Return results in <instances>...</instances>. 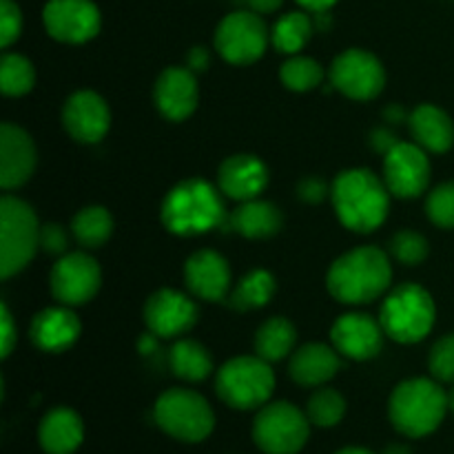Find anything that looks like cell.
I'll return each mask as SVG.
<instances>
[{
    "label": "cell",
    "mask_w": 454,
    "mask_h": 454,
    "mask_svg": "<svg viewBox=\"0 0 454 454\" xmlns=\"http://www.w3.org/2000/svg\"><path fill=\"white\" fill-rule=\"evenodd\" d=\"M390 279L393 269L388 255L377 247H362L333 262L326 284L341 304H368L388 291Z\"/></svg>",
    "instance_id": "6da1fadb"
},
{
    "label": "cell",
    "mask_w": 454,
    "mask_h": 454,
    "mask_svg": "<svg viewBox=\"0 0 454 454\" xmlns=\"http://www.w3.org/2000/svg\"><path fill=\"white\" fill-rule=\"evenodd\" d=\"M388 186L368 168H348L333 184V207L346 229L372 233L388 215Z\"/></svg>",
    "instance_id": "7a4b0ae2"
},
{
    "label": "cell",
    "mask_w": 454,
    "mask_h": 454,
    "mask_svg": "<svg viewBox=\"0 0 454 454\" xmlns=\"http://www.w3.org/2000/svg\"><path fill=\"white\" fill-rule=\"evenodd\" d=\"M162 222L173 235H202L226 222L224 202L207 180H184L162 202Z\"/></svg>",
    "instance_id": "3957f363"
},
{
    "label": "cell",
    "mask_w": 454,
    "mask_h": 454,
    "mask_svg": "<svg viewBox=\"0 0 454 454\" xmlns=\"http://www.w3.org/2000/svg\"><path fill=\"white\" fill-rule=\"evenodd\" d=\"M448 411V393L433 380L402 381L390 395V421L411 439L428 437L442 426Z\"/></svg>",
    "instance_id": "277c9868"
},
{
    "label": "cell",
    "mask_w": 454,
    "mask_h": 454,
    "mask_svg": "<svg viewBox=\"0 0 454 454\" xmlns=\"http://www.w3.org/2000/svg\"><path fill=\"white\" fill-rule=\"evenodd\" d=\"M380 324L390 340L417 344L434 326L433 297L419 284H402L381 304Z\"/></svg>",
    "instance_id": "5b68a950"
},
{
    "label": "cell",
    "mask_w": 454,
    "mask_h": 454,
    "mask_svg": "<svg viewBox=\"0 0 454 454\" xmlns=\"http://www.w3.org/2000/svg\"><path fill=\"white\" fill-rule=\"evenodd\" d=\"M217 397L235 411H255L269 403L275 375L262 357H235L217 371Z\"/></svg>",
    "instance_id": "8992f818"
},
{
    "label": "cell",
    "mask_w": 454,
    "mask_h": 454,
    "mask_svg": "<svg viewBox=\"0 0 454 454\" xmlns=\"http://www.w3.org/2000/svg\"><path fill=\"white\" fill-rule=\"evenodd\" d=\"M40 244V226L34 208L22 200H0V275L4 279L25 269Z\"/></svg>",
    "instance_id": "52a82bcc"
},
{
    "label": "cell",
    "mask_w": 454,
    "mask_h": 454,
    "mask_svg": "<svg viewBox=\"0 0 454 454\" xmlns=\"http://www.w3.org/2000/svg\"><path fill=\"white\" fill-rule=\"evenodd\" d=\"M155 424L173 439L186 443L204 442L215 428V415L207 399L195 390L173 388L160 395L153 408Z\"/></svg>",
    "instance_id": "ba28073f"
},
{
    "label": "cell",
    "mask_w": 454,
    "mask_h": 454,
    "mask_svg": "<svg viewBox=\"0 0 454 454\" xmlns=\"http://www.w3.org/2000/svg\"><path fill=\"white\" fill-rule=\"evenodd\" d=\"M310 419L288 402H273L260 408L253 421V439L266 454H297L306 446Z\"/></svg>",
    "instance_id": "9c48e42d"
},
{
    "label": "cell",
    "mask_w": 454,
    "mask_h": 454,
    "mask_svg": "<svg viewBox=\"0 0 454 454\" xmlns=\"http://www.w3.org/2000/svg\"><path fill=\"white\" fill-rule=\"evenodd\" d=\"M269 38L260 13L233 12L217 25L215 49L231 65H251L264 56Z\"/></svg>",
    "instance_id": "30bf717a"
},
{
    "label": "cell",
    "mask_w": 454,
    "mask_h": 454,
    "mask_svg": "<svg viewBox=\"0 0 454 454\" xmlns=\"http://www.w3.org/2000/svg\"><path fill=\"white\" fill-rule=\"evenodd\" d=\"M331 84L353 100H372L386 84L381 62L364 49H346L333 60Z\"/></svg>",
    "instance_id": "8fae6325"
},
{
    "label": "cell",
    "mask_w": 454,
    "mask_h": 454,
    "mask_svg": "<svg viewBox=\"0 0 454 454\" xmlns=\"http://www.w3.org/2000/svg\"><path fill=\"white\" fill-rule=\"evenodd\" d=\"M100 288V266L87 253H67L51 269V293L60 304L80 306Z\"/></svg>",
    "instance_id": "7c38bea8"
},
{
    "label": "cell",
    "mask_w": 454,
    "mask_h": 454,
    "mask_svg": "<svg viewBox=\"0 0 454 454\" xmlns=\"http://www.w3.org/2000/svg\"><path fill=\"white\" fill-rule=\"evenodd\" d=\"M43 22L51 38L80 44L100 31V12L93 0H49Z\"/></svg>",
    "instance_id": "4fadbf2b"
},
{
    "label": "cell",
    "mask_w": 454,
    "mask_h": 454,
    "mask_svg": "<svg viewBox=\"0 0 454 454\" xmlns=\"http://www.w3.org/2000/svg\"><path fill=\"white\" fill-rule=\"evenodd\" d=\"M384 182L397 198H417L430 182V162L419 145L399 142L384 155Z\"/></svg>",
    "instance_id": "5bb4252c"
},
{
    "label": "cell",
    "mask_w": 454,
    "mask_h": 454,
    "mask_svg": "<svg viewBox=\"0 0 454 454\" xmlns=\"http://www.w3.org/2000/svg\"><path fill=\"white\" fill-rule=\"evenodd\" d=\"M145 322L151 335L177 337L191 331L198 322V306L193 300L173 288H162L146 300Z\"/></svg>",
    "instance_id": "9a60e30c"
},
{
    "label": "cell",
    "mask_w": 454,
    "mask_h": 454,
    "mask_svg": "<svg viewBox=\"0 0 454 454\" xmlns=\"http://www.w3.org/2000/svg\"><path fill=\"white\" fill-rule=\"evenodd\" d=\"M331 340L337 353L364 362L380 355L384 346V328L366 313H348L333 324Z\"/></svg>",
    "instance_id": "2e32d148"
},
{
    "label": "cell",
    "mask_w": 454,
    "mask_h": 454,
    "mask_svg": "<svg viewBox=\"0 0 454 454\" xmlns=\"http://www.w3.org/2000/svg\"><path fill=\"white\" fill-rule=\"evenodd\" d=\"M62 122L71 137L84 145H93L109 131L111 111L96 91H78L65 102Z\"/></svg>",
    "instance_id": "e0dca14e"
},
{
    "label": "cell",
    "mask_w": 454,
    "mask_h": 454,
    "mask_svg": "<svg viewBox=\"0 0 454 454\" xmlns=\"http://www.w3.org/2000/svg\"><path fill=\"white\" fill-rule=\"evenodd\" d=\"M155 106L164 118L180 122L186 120L198 106V80L189 67H168L155 82Z\"/></svg>",
    "instance_id": "ac0fdd59"
},
{
    "label": "cell",
    "mask_w": 454,
    "mask_h": 454,
    "mask_svg": "<svg viewBox=\"0 0 454 454\" xmlns=\"http://www.w3.org/2000/svg\"><path fill=\"white\" fill-rule=\"evenodd\" d=\"M35 168V145L13 124L0 127V184L4 191L25 184Z\"/></svg>",
    "instance_id": "d6986e66"
},
{
    "label": "cell",
    "mask_w": 454,
    "mask_h": 454,
    "mask_svg": "<svg viewBox=\"0 0 454 454\" xmlns=\"http://www.w3.org/2000/svg\"><path fill=\"white\" fill-rule=\"evenodd\" d=\"M184 279L195 297H202L207 301H222L229 295L231 288L229 262L220 253L204 248L186 260Z\"/></svg>",
    "instance_id": "ffe728a7"
},
{
    "label": "cell",
    "mask_w": 454,
    "mask_h": 454,
    "mask_svg": "<svg viewBox=\"0 0 454 454\" xmlns=\"http://www.w3.org/2000/svg\"><path fill=\"white\" fill-rule=\"evenodd\" d=\"M217 184L222 193L238 202L255 200L269 184V168L260 158L248 153H238L224 160L217 173Z\"/></svg>",
    "instance_id": "44dd1931"
},
{
    "label": "cell",
    "mask_w": 454,
    "mask_h": 454,
    "mask_svg": "<svg viewBox=\"0 0 454 454\" xmlns=\"http://www.w3.org/2000/svg\"><path fill=\"white\" fill-rule=\"evenodd\" d=\"M31 341L47 353H62L80 335V319L69 309H44L31 322Z\"/></svg>",
    "instance_id": "7402d4cb"
},
{
    "label": "cell",
    "mask_w": 454,
    "mask_h": 454,
    "mask_svg": "<svg viewBox=\"0 0 454 454\" xmlns=\"http://www.w3.org/2000/svg\"><path fill=\"white\" fill-rule=\"evenodd\" d=\"M38 439L47 454H74L84 439V424L71 408H53L40 421Z\"/></svg>",
    "instance_id": "603a6c76"
},
{
    "label": "cell",
    "mask_w": 454,
    "mask_h": 454,
    "mask_svg": "<svg viewBox=\"0 0 454 454\" xmlns=\"http://www.w3.org/2000/svg\"><path fill=\"white\" fill-rule=\"evenodd\" d=\"M341 368L335 348L326 344H306L291 359V377L300 386H322Z\"/></svg>",
    "instance_id": "cb8c5ba5"
},
{
    "label": "cell",
    "mask_w": 454,
    "mask_h": 454,
    "mask_svg": "<svg viewBox=\"0 0 454 454\" xmlns=\"http://www.w3.org/2000/svg\"><path fill=\"white\" fill-rule=\"evenodd\" d=\"M226 224L231 231L251 239H264L282 229V213L273 202L264 200H248L226 215Z\"/></svg>",
    "instance_id": "d4e9b609"
},
{
    "label": "cell",
    "mask_w": 454,
    "mask_h": 454,
    "mask_svg": "<svg viewBox=\"0 0 454 454\" xmlns=\"http://www.w3.org/2000/svg\"><path fill=\"white\" fill-rule=\"evenodd\" d=\"M411 129L417 145L433 153H446L454 142L450 115L434 105H421L411 114Z\"/></svg>",
    "instance_id": "484cf974"
},
{
    "label": "cell",
    "mask_w": 454,
    "mask_h": 454,
    "mask_svg": "<svg viewBox=\"0 0 454 454\" xmlns=\"http://www.w3.org/2000/svg\"><path fill=\"white\" fill-rule=\"evenodd\" d=\"M168 366L180 380L204 381L213 372V359L200 341L180 340L168 350Z\"/></svg>",
    "instance_id": "4316f807"
},
{
    "label": "cell",
    "mask_w": 454,
    "mask_h": 454,
    "mask_svg": "<svg viewBox=\"0 0 454 454\" xmlns=\"http://www.w3.org/2000/svg\"><path fill=\"white\" fill-rule=\"evenodd\" d=\"M297 333L288 319L270 317L257 328L255 335V353L257 357L266 362H279L295 348Z\"/></svg>",
    "instance_id": "83f0119b"
},
{
    "label": "cell",
    "mask_w": 454,
    "mask_h": 454,
    "mask_svg": "<svg viewBox=\"0 0 454 454\" xmlns=\"http://www.w3.org/2000/svg\"><path fill=\"white\" fill-rule=\"evenodd\" d=\"M275 278L269 270H251L239 279L238 286L231 293L229 304L235 310H255L269 304L275 295Z\"/></svg>",
    "instance_id": "f1b7e54d"
},
{
    "label": "cell",
    "mask_w": 454,
    "mask_h": 454,
    "mask_svg": "<svg viewBox=\"0 0 454 454\" xmlns=\"http://www.w3.org/2000/svg\"><path fill=\"white\" fill-rule=\"evenodd\" d=\"M313 35V20L304 12L284 13L270 31V43L282 53H297Z\"/></svg>",
    "instance_id": "f546056e"
},
{
    "label": "cell",
    "mask_w": 454,
    "mask_h": 454,
    "mask_svg": "<svg viewBox=\"0 0 454 454\" xmlns=\"http://www.w3.org/2000/svg\"><path fill=\"white\" fill-rule=\"evenodd\" d=\"M75 239L84 248H98L114 233V217L105 207H84L71 224Z\"/></svg>",
    "instance_id": "4dcf8cb0"
},
{
    "label": "cell",
    "mask_w": 454,
    "mask_h": 454,
    "mask_svg": "<svg viewBox=\"0 0 454 454\" xmlns=\"http://www.w3.org/2000/svg\"><path fill=\"white\" fill-rule=\"evenodd\" d=\"M34 82V65L20 53H4L0 60V89L4 96H25Z\"/></svg>",
    "instance_id": "1f68e13d"
},
{
    "label": "cell",
    "mask_w": 454,
    "mask_h": 454,
    "mask_svg": "<svg viewBox=\"0 0 454 454\" xmlns=\"http://www.w3.org/2000/svg\"><path fill=\"white\" fill-rule=\"evenodd\" d=\"M346 415V402L337 390L322 388L309 399L306 406V417L310 424L319 426V428H333L340 424Z\"/></svg>",
    "instance_id": "d6a6232c"
},
{
    "label": "cell",
    "mask_w": 454,
    "mask_h": 454,
    "mask_svg": "<svg viewBox=\"0 0 454 454\" xmlns=\"http://www.w3.org/2000/svg\"><path fill=\"white\" fill-rule=\"evenodd\" d=\"M279 78H282L284 87H288L291 91H310L322 84L324 71L313 58L295 56L284 62L279 69Z\"/></svg>",
    "instance_id": "836d02e7"
},
{
    "label": "cell",
    "mask_w": 454,
    "mask_h": 454,
    "mask_svg": "<svg viewBox=\"0 0 454 454\" xmlns=\"http://www.w3.org/2000/svg\"><path fill=\"white\" fill-rule=\"evenodd\" d=\"M390 253L402 264L417 266L428 257V242L424 235L415 233V231H402L390 242Z\"/></svg>",
    "instance_id": "e575fe53"
},
{
    "label": "cell",
    "mask_w": 454,
    "mask_h": 454,
    "mask_svg": "<svg viewBox=\"0 0 454 454\" xmlns=\"http://www.w3.org/2000/svg\"><path fill=\"white\" fill-rule=\"evenodd\" d=\"M428 217L442 229H454V182L439 184L426 202Z\"/></svg>",
    "instance_id": "d590c367"
},
{
    "label": "cell",
    "mask_w": 454,
    "mask_h": 454,
    "mask_svg": "<svg viewBox=\"0 0 454 454\" xmlns=\"http://www.w3.org/2000/svg\"><path fill=\"white\" fill-rule=\"evenodd\" d=\"M430 372L437 381H454V335H446L430 350Z\"/></svg>",
    "instance_id": "8d00e7d4"
},
{
    "label": "cell",
    "mask_w": 454,
    "mask_h": 454,
    "mask_svg": "<svg viewBox=\"0 0 454 454\" xmlns=\"http://www.w3.org/2000/svg\"><path fill=\"white\" fill-rule=\"evenodd\" d=\"M22 34V12L13 0H0V44L9 47Z\"/></svg>",
    "instance_id": "74e56055"
},
{
    "label": "cell",
    "mask_w": 454,
    "mask_h": 454,
    "mask_svg": "<svg viewBox=\"0 0 454 454\" xmlns=\"http://www.w3.org/2000/svg\"><path fill=\"white\" fill-rule=\"evenodd\" d=\"M40 247L51 255L67 251V231L62 224H44L40 229Z\"/></svg>",
    "instance_id": "f35d334b"
},
{
    "label": "cell",
    "mask_w": 454,
    "mask_h": 454,
    "mask_svg": "<svg viewBox=\"0 0 454 454\" xmlns=\"http://www.w3.org/2000/svg\"><path fill=\"white\" fill-rule=\"evenodd\" d=\"M16 326H13L12 313H9L7 304L0 306V357H9L16 344Z\"/></svg>",
    "instance_id": "ab89813d"
},
{
    "label": "cell",
    "mask_w": 454,
    "mask_h": 454,
    "mask_svg": "<svg viewBox=\"0 0 454 454\" xmlns=\"http://www.w3.org/2000/svg\"><path fill=\"white\" fill-rule=\"evenodd\" d=\"M326 195V184L319 180H304L300 184V198L306 202H322Z\"/></svg>",
    "instance_id": "60d3db41"
},
{
    "label": "cell",
    "mask_w": 454,
    "mask_h": 454,
    "mask_svg": "<svg viewBox=\"0 0 454 454\" xmlns=\"http://www.w3.org/2000/svg\"><path fill=\"white\" fill-rule=\"evenodd\" d=\"M208 65V51L207 47H193L189 51V58H186V67H189L193 74H198V71H204Z\"/></svg>",
    "instance_id": "b9f144b4"
},
{
    "label": "cell",
    "mask_w": 454,
    "mask_h": 454,
    "mask_svg": "<svg viewBox=\"0 0 454 454\" xmlns=\"http://www.w3.org/2000/svg\"><path fill=\"white\" fill-rule=\"evenodd\" d=\"M372 145H375V149L377 151H381V153H388L390 149H393V146H397L399 142L395 140V133H390V131H386V129H377L375 133H372Z\"/></svg>",
    "instance_id": "7bdbcfd3"
},
{
    "label": "cell",
    "mask_w": 454,
    "mask_h": 454,
    "mask_svg": "<svg viewBox=\"0 0 454 454\" xmlns=\"http://www.w3.org/2000/svg\"><path fill=\"white\" fill-rule=\"evenodd\" d=\"M297 4L306 9V12H313V13H322L328 12L333 4H337V0H295Z\"/></svg>",
    "instance_id": "ee69618b"
},
{
    "label": "cell",
    "mask_w": 454,
    "mask_h": 454,
    "mask_svg": "<svg viewBox=\"0 0 454 454\" xmlns=\"http://www.w3.org/2000/svg\"><path fill=\"white\" fill-rule=\"evenodd\" d=\"M284 0H248L251 9L255 13H273L282 7Z\"/></svg>",
    "instance_id": "f6af8a7d"
},
{
    "label": "cell",
    "mask_w": 454,
    "mask_h": 454,
    "mask_svg": "<svg viewBox=\"0 0 454 454\" xmlns=\"http://www.w3.org/2000/svg\"><path fill=\"white\" fill-rule=\"evenodd\" d=\"M335 454H375V452L368 450V448H362V446H348V448H341V450Z\"/></svg>",
    "instance_id": "bcb514c9"
},
{
    "label": "cell",
    "mask_w": 454,
    "mask_h": 454,
    "mask_svg": "<svg viewBox=\"0 0 454 454\" xmlns=\"http://www.w3.org/2000/svg\"><path fill=\"white\" fill-rule=\"evenodd\" d=\"M384 454H411L406 446H402V443H393V446L386 448Z\"/></svg>",
    "instance_id": "7dc6e473"
},
{
    "label": "cell",
    "mask_w": 454,
    "mask_h": 454,
    "mask_svg": "<svg viewBox=\"0 0 454 454\" xmlns=\"http://www.w3.org/2000/svg\"><path fill=\"white\" fill-rule=\"evenodd\" d=\"M386 115H388V118H395V122H402V120H403V111L399 109V106H393V109H388V111H386Z\"/></svg>",
    "instance_id": "c3c4849f"
},
{
    "label": "cell",
    "mask_w": 454,
    "mask_h": 454,
    "mask_svg": "<svg viewBox=\"0 0 454 454\" xmlns=\"http://www.w3.org/2000/svg\"><path fill=\"white\" fill-rule=\"evenodd\" d=\"M448 408H450V411L454 412V388L450 390V393H448Z\"/></svg>",
    "instance_id": "681fc988"
}]
</instances>
